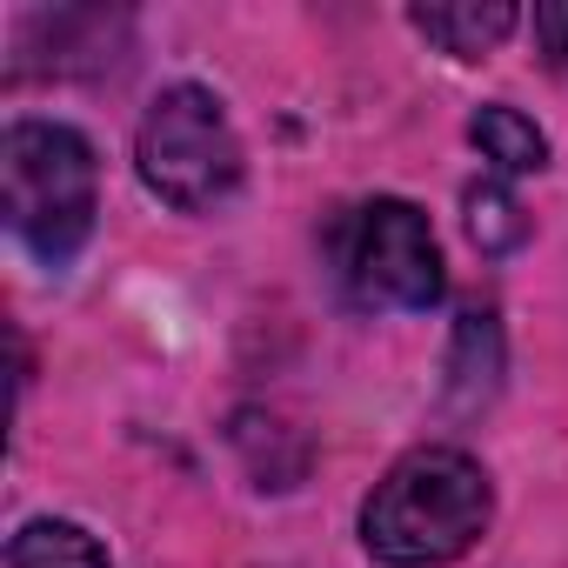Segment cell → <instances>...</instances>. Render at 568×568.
<instances>
[{"instance_id":"obj_1","label":"cell","mask_w":568,"mask_h":568,"mask_svg":"<svg viewBox=\"0 0 568 568\" xmlns=\"http://www.w3.org/2000/svg\"><path fill=\"white\" fill-rule=\"evenodd\" d=\"M495 521L488 468L468 448H408L362 501V548L382 568H448Z\"/></svg>"},{"instance_id":"obj_2","label":"cell","mask_w":568,"mask_h":568,"mask_svg":"<svg viewBox=\"0 0 568 568\" xmlns=\"http://www.w3.org/2000/svg\"><path fill=\"white\" fill-rule=\"evenodd\" d=\"M0 207L34 261L68 267L101 221L94 141L68 121H14L0 134Z\"/></svg>"},{"instance_id":"obj_3","label":"cell","mask_w":568,"mask_h":568,"mask_svg":"<svg viewBox=\"0 0 568 568\" xmlns=\"http://www.w3.org/2000/svg\"><path fill=\"white\" fill-rule=\"evenodd\" d=\"M134 168H141V187L154 201H168L174 214H214L241 194L247 154H241V134H234L221 94H207L194 81H174L141 114Z\"/></svg>"},{"instance_id":"obj_4","label":"cell","mask_w":568,"mask_h":568,"mask_svg":"<svg viewBox=\"0 0 568 568\" xmlns=\"http://www.w3.org/2000/svg\"><path fill=\"white\" fill-rule=\"evenodd\" d=\"M335 267H342L348 302L375 308V315H428L448 288L442 241H435L428 214L402 194H375L342 221Z\"/></svg>"},{"instance_id":"obj_5","label":"cell","mask_w":568,"mask_h":568,"mask_svg":"<svg viewBox=\"0 0 568 568\" xmlns=\"http://www.w3.org/2000/svg\"><path fill=\"white\" fill-rule=\"evenodd\" d=\"M408 21H415V34L435 41L442 54L481 61V54H495V48L521 28V8H508V0H468V8H415Z\"/></svg>"},{"instance_id":"obj_6","label":"cell","mask_w":568,"mask_h":568,"mask_svg":"<svg viewBox=\"0 0 568 568\" xmlns=\"http://www.w3.org/2000/svg\"><path fill=\"white\" fill-rule=\"evenodd\" d=\"M495 388H501V322H495V308H468L455 322V348H448V402L481 408Z\"/></svg>"},{"instance_id":"obj_7","label":"cell","mask_w":568,"mask_h":568,"mask_svg":"<svg viewBox=\"0 0 568 568\" xmlns=\"http://www.w3.org/2000/svg\"><path fill=\"white\" fill-rule=\"evenodd\" d=\"M468 141L481 148V161H488L501 181L548 168V134H541L521 108H508V101H481V108L468 114Z\"/></svg>"},{"instance_id":"obj_8","label":"cell","mask_w":568,"mask_h":568,"mask_svg":"<svg viewBox=\"0 0 568 568\" xmlns=\"http://www.w3.org/2000/svg\"><path fill=\"white\" fill-rule=\"evenodd\" d=\"M8 568H114L108 548L81 528V521H61V515H34L14 528L8 541Z\"/></svg>"},{"instance_id":"obj_9","label":"cell","mask_w":568,"mask_h":568,"mask_svg":"<svg viewBox=\"0 0 568 568\" xmlns=\"http://www.w3.org/2000/svg\"><path fill=\"white\" fill-rule=\"evenodd\" d=\"M462 221H468V241L481 254H515L528 241V207L515 201V187L501 174H488V181H475L462 194Z\"/></svg>"},{"instance_id":"obj_10","label":"cell","mask_w":568,"mask_h":568,"mask_svg":"<svg viewBox=\"0 0 568 568\" xmlns=\"http://www.w3.org/2000/svg\"><path fill=\"white\" fill-rule=\"evenodd\" d=\"M535 48L548 54V68H568V0H541L535 8Z\"/></svg>"}]
</instances>
